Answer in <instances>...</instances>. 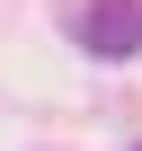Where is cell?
Returning <instances> with one entry per match:
<instances>
[{
  "instance_id": "obj_1",
  "label": "cell",
  "mask_w": 142,
  "mask_h": 151,
  "mask_svg": "<svg viewBox=\"0 0 142 151\" xmlns=\"http://www.w3.org/2000/svg\"><path fill=\"white\" fill-rule=\"evenodd\" d=\"M80 45H89L98 62H124V53H142V0H89Z\"/></svg>"
}]
</instances>
